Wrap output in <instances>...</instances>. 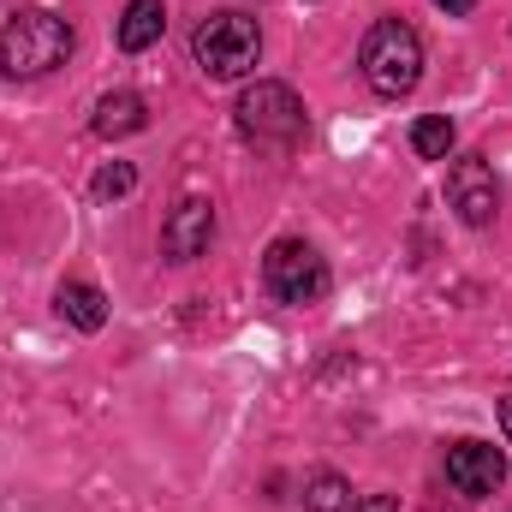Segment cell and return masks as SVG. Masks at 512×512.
I'll return each mask as SVG.
<instances>
[{"label":"cell","mask_w":512,"mask_h":512,"mask_svg":"<svg viewBox=\"0 0 512 512\" xmlns=\"http://www.w3.org/2000/svg\"><path fill=\"white\" fill-rule=\"evenodd\" d=\"M191 54H197V66L209 78H245L256 66V54H262V30H256V18H245V12H215V18L197 24Z\"/></svg>","instance_id":"3957f363"},{"label":"cell","mask_w":512,"mask_h":512,"mask_svg":"<svg viewBox=\"0 0 512 512\" xmlns=\"http://www.w3.org/2000/svg\"><path fill=\"white\" fill-rule=\"evenodd\" d=\"M304 507L310 512H346L352 507V483H346L340 471H316V477L304 483Z\"/></svg>","instance_id":"4fadbf2b"},{"label":"cell","mask_w":512,"mask_h":512,"mask_svg":"<svg viewBox=\"0 0 512 512\" xmlns=\"http://www.w3.org/2000/svg\"><path fill=\"white\" fill-rule=\"evenodd\" d=\"M161 30H167V6L161 0H131L126 18H120V48L126 54H143V48L161 42Z\"/></svg>","instance_id":"8fae6325"},{"label":"cell","mask_w":512,"mask_h":512,"mask_svg":"<svg viewBox=\"0 0 512 512\" xmlns=\"http://www.w3.org/2000/svg\"><path fill=\"white\" fill-rule=\"evenodd\" d=\"M72 60V24L54 12H12L0 24V72L6 78H48Z\"/></svg>","instance_id":"6da1fadb"},{"label":"cell","mask_w":512,"mask_h":512,"mask_svg":"<svg viewBox=\"0 0 512 512\" xmlns=\"http://www.w3.org/2000/svg\"><path fill=\"white\" fill-rule=\"evenodd\" d=\"M262 286L280 304H316V298H328V262L304 239H274L262 256Z\"/></svg>","instance_id":"277c9868"},{"label":"cell","mask_w":512,"mask_h":512,"mask_svg":"<svg viewBox=\"0 0 512 512\" xmlns=\"http://www.w3.org/2000/svg\"><path fill=\"white\" fill-rule=\"evenodd\" d=\"M346 512H399V495H364V501H352Z\"/></svg>","instance_id":"9a60e30c"},{"label":"cell","mask_w":512,"mask_h":512,"mask_svg":"<svg viewBox=\"0 0 512 512\" xmlns=\"http://www.w3.org/2000/svg\"><path fill=\"white\" fill-rule=\"evenodd\" d=\"M501 429H507V441H512V393L501 399Z\"/></svg>","instance_id":"e0dca14e"},{"label":"cell","mask_w":512,"mask_h":512,"mask_svg":"<svg viewBox=\"0 0 512 512\" xmlns=\"http://www.w3.org/2000/svg\"><path fill=\"white\" fill-rule=\"evenodd\" d=\"M358 66H364V84L376 96L399 102L423 78V42H417V30L405 18H376L370 36H364V48H358Z\"/></svg>","instance_id":"7a4b0ae2"},{"label":"cell","mask_w":512,"mask_h":512,"mask_svg":"<svg viewBox=\"0 0 512 512\" xmlns=\"http://www.w3.org/2000/svg\"><path fill=\"white\" fill-rule=\"evenodd\" d=\"M215 239V203L209 197H179L173 215L161 221V256L167 262H197Z\"/></svg>","instance_id":"ba28073f"},{"label":"cell","mask_w":512,"mask_h":512,"mask_svg":"<svg viewBox=\"0 0 512 512\" xmlns=\"http://www.w3.org/2000/svg\"><path fill=\"white\" fill-rule=\"evenodd\" d=\"M143 126H149V108H143L137 90H114V96H102V102H96V120H90L96 137H137Z\"/></svg>","instance_id":"9c48e42d"},{"label":"cell","mask_w":512,"mask_h":512,"mask_svg":"<svg viewBox=\"0 0 512 512\" xmlns=\"http://www.w3.org/2000/svg\"><path fill=\"white\" fill-rule=\"evenodd\" d=\"M239 131L256 143H292L304 131V102L292 96V84H251L239 96Z\"/></svg>","instance_id":"5b68a950"},{"label":"cell","mask_w":512,"mask_h":512,"mask_svg":"<svg viewBox=\"0 0 512 512\" xmlns=\"http://www.w3.org/2000/svg\"><path fill=\"white\" fill-rule=\"evenodd\" d=\"M131 191H137V167H131V161H108V167L96 173V197H102V203H120Z\"/></svg>","instance_id":"5bb4252c"},{"label":"cell","mask_w":512,"mask_h":512,"mask_svg":"<svg viewBox=\"0 0 512 512\" xmlns=\"http://www.w3.org/2000/svg\"><path fill=\"white\" fill-rule=\"evenodd\" d=\"M435 6H441L447 18H465V12H477V0H435Z\"/></svg>","instance_id":"2e32d148"},{"label":"cell","mask_w":512,"mask_h":512,"mask_svg":"<svg viewBox=\"0 0 512 512\" xmlns=\"http://www.w3.org/2000/svg\"><path fill=\"white\" fill-rule=\"evenodd\" d=\"M447 203L465 227H489L501 215V185H495V167L483 155H459L453 173H447Z\"/></svg>","instance_id":"8992f818"},{"label":"cell","mask_w":512,"mask_h":512,"mask_svg":"<svg viewBox=\"0 0 512 512\" xmlns=\"http://www.w3.org/2000/svg\"><path fill=\"white\" fill-rule=\"evenodd\" d=\"M447 483H453L465 501L495 495V489L507 483V459H501V447H489V441H453V447H447Z\"/></svg>","instance_id":"52a82bcc"},{"label":"cell","mask_w":512,"mask_h":512,"mask_svg":"<svg viewBox=\"0 0 512 512\" xmlns=\"http://www.w3.org/2000/svg\"><path fill=\"white\" fill-rule=\"evenodd\" d=\"M453 137H459V131H453L447 114H423V120L411 126V149H417L423 161H447V155H453Z\"/></svg>","instance_id":"7c38bea8"},{"label":"cell","mask_w":512,"mask_h":512,"mask_svg":"<svg viewBox=\"0 0 512 512\" xmlns=\"http://www.w3.org/2000/svg\"><path fill=\"white\" fill-rule=\"evenodd\" d=\"M54 304H60V316H66L72 328H84V334H102V322H108V298H102V286H90V280H66V286L54 292Z\"/></svg>","instance_id":"30bf717a"}]
</instances>
